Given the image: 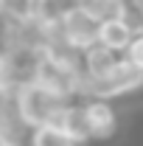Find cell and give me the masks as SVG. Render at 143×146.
I'll return each mask as SVG.
<instances>
[{
  "mask_svg": "<svg viewBox=\"0 0 143 146\" xmlns=\"http://www.w3.org/2000/svg\"><path fill=\"white\" fill-rule=\"evenodd\" d=\"M98 39H101V45H107L112 51H129V45L135 39V31L124 17H112V20L101 23V36Z\"/></svg>",
  "mask_w": 143,
  "mask_h": 146,
  "instance_id": "277c9868",
  "label": "cell"
},
{
  "mask_svg": "<svg viewBox=\"0 0 143 146\" xmlns=\"http://www.w3.org/2000/svg\"><path fill=\"white\" fill-rule=\"evenodd\" d=\"M140 87H143V82H140Z\"/></svg>",
  "mask_w": 143,
  "mask_h": 146,
  "instance_id": "4fadbf2b",
  "label": "cell"
},
{
  "mask_svg": "<svg viewBox=\"0 0 143 146\" xmlns=\"http://www.w3.org/2000/svg\"><path fill=\"white\" fill-rule=\"evenodd\" d=\"M62 129L70 135L76 143H84L87 138H93V132H90V121H87V112H84L81 107H68Z\"/></svg>",
  "mask_w": 143,
  "mask_h": 146,
  "instance_id": "ba28073f",
  "label": "cell"
},
{
  "mask_svg": "<svg viewBox=\"0 0 143 146\" xmlns=\"http://www.w3.org/2000/svg\"><path fill=\"white\" fill-rule=\"evenodd\" d=\"M62 31L68 36V42L76 45L79 51H90L93 45H98L101 39V20H95L90 11L73 3L70 9L62 14Z\"/></svg>",
  "mask_w": 143,
  "mask_h": 146,
  "instance_id": "7a4b0ae2",
  "label": "cell"
},
{
  "mask_svg": "<svg viewBox=\"0 0 143 146\" xmlns=\"http://www.w3.org/2000/svg\"><path fill=\"white\" fill-rule=\"evenodd\" d=\"M126 56H129L135 65H140V68H143V34H138L135 39H132V45H129Z\"/></svg>",
  "mask_w": 143,
  "mask_h": 146,
  "instance_id": "30bf717a",
  "label": "cell"
},
{
  "mask_svg": "<svg viewBox=\"0 0 143 146\" xmlns=\"http://www.w3.org/2000/svg\"><path fill=\"white\" fill-rule=\"evenodd\" d=\"M84 112H87L93 138H109L115 132V112L107 107V101L95 98V101H90L87 107H84Z\"/></svg>",
  "mask_w": 143,
  "mask_h": 146,
  "instance_id": "5b68a950",
  "label": "cell"
},
{
  "mask_svg": "<svg viewBox=\"0 0 143 146\" xmlns=\"http://www.w3.org/2000/svg\"><path fill=\"white\" fill-rule=\"evenodd\" d=\"M31 146H76V141L62 127H51L48 124V127H36Z\"/></svg>",
  "mask_w": 143,
  "mask_h": 146,
  "instance_id": "9c48e42d",
  "label": "cell"
},
{
  "mask_svg": "<svg viewBox=\"0 0 143 146\" xmlns=\"http://www.w3.org/2000/svg\"><path fill=\"white\" fill-rule=\"evenodd\" d=\"M0 146H14V143H3V141H0Z\"/></svg>",
  "mask_w": 143,
  "mask_h": 146,
  "instance_id": "7c38bea8",
  "label": "cell"
},
{
  "mask_svg": "<svg viewBox=\"0 0 143 146\" xmlns=\"http://www.w3.org/2000/svg\"><path fill=\"white\" fill-rule=\"evenodd\" d=\"M6 98H9V93H6L3 87H0V115L6 112Z\"/></svg>",
  "mask_w": 143,
  "mask_h": 146,
  "instance_id": "8fae6325",
  "label": "cell"
},
{
  "mask_svg": "<svg viewBox=\"0 0 143 146\" xmlns=\"http://www.w3.org/2000/svg\"><path fill=\"white\" fill-rule=\"evenodd\" d=\"M115 54H118V51H112V48L101 45V42L93 45V48L87 51V59H84V70H87L93 79H104V76L112 73V70H115V65L121 62Z\"/></svg>",
  "mask_w": 143,
  "mask_h": 146,
  "instance_id": "8992f818",
  "label": "cell"
},
{
  "mask_svg": "<svg viewBox=\"0 0 143 146\" xmlns=\"http://www.w3.org/2000/svg\"><path fill=\"white\" fill-rule=\"evenodd\" d=\"M140 82H143V68L135 65V62L126 56V59H121V62L115 65V70L107 73L104 79H93L90 96L109 98V96H118V93H126V90L140 87Z\"/></svg>",
  "mask_w": 143,
  "mask_h": 146,
  "instance_id": "3957f363",
  "label": "cell"
},
{
  "mask_svg": "<svg viewBox=\"0 0 143 146\" xmlns=\"http://www.w3.org/2000/svg\"><path fill=\"white\" fill-rule=\"evenodd\" d=\"M17 112L20 121H25V127H62L68 112V96L39 82H28L17 90Z\"/></svg>",
  "mask_w": 143,
  "mask_h": 146,
  "instance_id": "6da1fadb",
  "label": "cell"
},
{
  "mask_svg": "<svg viewBox=\"0 0 143 146\" xmlns=\"http://www.w3.org/2000/svg\"><path fill=\"white\" fill-rule=\"evenodd\" d=\"M76 6H81L84 11H90L93 17L101 20V23L126 14V3L124 0H76Z\"/></svg>",
  "mask_w": 143,
  "mask_h": 146,
  "instance_id": "52a82bcc",
  "label": "cell"
}]
</instances>
